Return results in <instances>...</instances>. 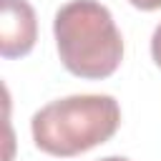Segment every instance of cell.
I'll return each instance as SVG.
<instances>
[{
	"mask_svg": "<svg viewBox=\"0 0 161 161\" xmlns=\"http://www.w3.org/2000/svg\"><path fill=\"white\" fill-rule=\"evenodd\" d=\"M121 126V106L106 93H78L45 103L30 118V133L50 156H78L106 143Z\"/></svg>",
	"mask_w": 161,
	"mask_h": 161,
	"instance_id": "1",
	"label": "cell"
},
{
	"mask_svg": "<svg viewBox=\"0 0 161 161\" xmlns=\"http://www.w3.org/2000/svg\"><path fill=\"white\" fill-rule=\"evenodd\" d=\"M60 63L78 78L101 80L123 60V38L111 10L98 0H68L53 18Z\"/></svg>",
	"mask_w": 161,
	"mask_h": 161,
	"instance_id": "2",
	"label": "cell"
},
{
	"mask_svg": "<svg viewBox=\"0 0 161 161\" xmlns=\"http://www.w3.org/2000/svg\"><path fill=\"white\" fill-rule=\"evenodd\" d=\"M38 40V18L28 0H0V55L23 58Z\"/></svg>",
	"mask_w": 161,
	"mask_h": 161,
	"instance_id": "3",
	"label": "cell"
},
{
	"mask_svg": "<svg viewBox=\"0 0 161 161\" xmlns=\"http://www.w3.org/2000/svg\"><path fill=\"white\" fill-rule=\"evenodd\" d=\"M151 58H153V63L161 68V23L156 25V30H153V35H151Z\"/></svg>",
	"mask_w": 161,
	"mask_h": 161,
	"instance_id": "4",
	"label": "cell"
},
{
	"mask_svg": "<svg viewBox=\"0 0 161 161\" xmlns=\"http://www.w3.org/2000/svg\"><path fill=\"white\" fill-rule=\"evenodd\" d=\"M128 3L138 10H158L161 8V0H128Z\"/></svg>",
	"mask_w": 161,
	"mask_h": 161,
	"instance_id": "5",
	"label": "cell"
},
{
	"mask_svg": "<svg viewBox=\"0 0 161 161\" xmlns=\"http://www.w3.org/2000/svg\"><path fill=\"white\" fill-rule=\"evenodd\" d=\"M98 161H131L126 156H106V158H98Z\"/></svg>",
	"mask_w": 161,
	"mask_h": 161,
	"instance_id": "6",
	"label": "cell"
}]
</instances>
